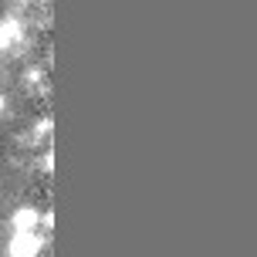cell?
<instances>
[{
	"label": "cell",
	"mask_w": 257,
	"mask_h": 257,
	"mask_svg": "<svg viewBox=\"0 0 257 257\" xmlns=\"http://www.w3.org/2000/svg\"><path fill=\"white\" fill-rule=\"evenodd\" d=\"M38 250H41V237H34V233H17L11 240L14 257H38Z\"/></svg>",
	"instance_id": "1"
},
{
	"label": "cell",
	"mask_w": 257,
	"mask_h": 257,
	"mask_svg": "<svg viewBox=\"0 0 257 257\" xmlns=\"http://www.w3.org/2000/svg\"><path fill=\"white\" fill-rule=\"evenodd\" d=\"M38 210H31V206H21L17 213H14V227H17V233H31V227L38 223Z\"/></svg>",
	"instance_id": "2"
},
{
	"label": "cell",
	"mask_w": 257,
	"mask_h": 257,
	"mask_svg": "<svg viewBox=\"0 0 257 257\" xmlns=\"http://www.w3.org/2000/svg\"><path fill=\"white\" fill-rule=\"evenodd\" d=\"M17 38H21V24H17V21H4V24H0V51L14 48Z\"/></svg>",
	"instance_id": "3"
},
{
	"label": "cell",
	"mask_w": 257,
	"mask_h": 257,
	"mask_svg": "<svg viewBox=\"0 0 257 257\" xmlns=\"http://www.w3.org/2000/svg\"><path fill=\"white\" fill-rule=\"evenodd\" d=\"M0 108H4V95H0Z\"/></svg>",
	"instance_id": "4"
}]
</instances>
